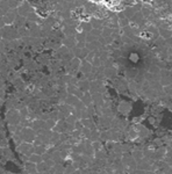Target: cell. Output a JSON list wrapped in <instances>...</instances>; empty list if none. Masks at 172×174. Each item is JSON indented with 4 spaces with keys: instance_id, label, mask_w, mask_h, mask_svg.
<instances>
[{
    "instance_id": "3957f363",
    "label": "cell",
    "mask_w": 172,
    "mask_h": 174,
    "mask_svg": "<svg viewBox=\"0 0 172 174\" xmlns=\"http://www.w3.org/2000/svg\"><path fill=\"white\" fill-rule=\"evenodd\" d=\"M41 160H42V157H41V156H39V154H36V153H33V154L29 157V159H28V161H29V162H33V164H35V165L40 164V162H41Z\"/></svg>"
},
{
    "instance_id": "7a4b0ae2",
    "label": "cell",
    "mask_w": 172,
    "mask_h": 174,
    "mask_svg": "<svg viewBox=\"0 0 172 174\" xmlns=\"http://www.w3.org/2000/svg\"><path fill=\"white\" fill-rule=\"evenodd\" d=\"M25 169L28 174H36L37 173V169H36V165L33 164V162H29L27 161L26 165H25Z\"/></svg>"
},
{
    "instance_id": "6da1fadb",
    "label": "cell",
    "mask_w": 172,
    "mask_h": 174,
    "mask_svg": "<svg viewBox=\"0 0 172 174\" xmlns=\"http://www.w3.org/2000/svg\"><path fill=\"white\" fill-rule=\"evenodd\" d=\"M18 151L23 152L25 154H27L28 157H30L34 153V146L32 144H29V143H22L21 145L18 146Z\"/></svg>"
}]
</instances>
